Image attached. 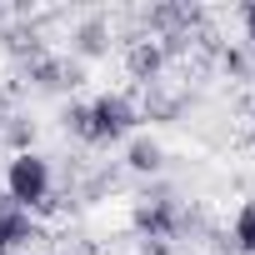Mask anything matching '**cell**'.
Segmentation results:
<instances>
[{
  "mask_svg": "<svg viewBox=\"0 0 255 255\" xmlns=\"http://www.w3.org/2000/svg\"><path fill=\"white\" fill-rule=\"evenodd\" d=\"M5 195L20 205V210H40L50 205V165L30 150V155H15L10 170H5Z\"/></svg>",
  "mask_w": 255,
  "mask_h": 255,
  "instance_id": "obj_1",
  "label": "cell"
},
{
  "mask_svg": "<svg viewBox=\"0 0 255 255\" xmlns=\"http://www.w3.org/2000/svg\"><path fill=\"white\" fill-rule=\"evenodd\" d=\"M140 125V110L125 100V95H100L90 100V145H110L120 135H130Z\"/></svg>",
  "mask_w": 255,
  "mask_h": 255,
  "instance_id": "obj_2",
  "label": "cell"
},
{
  "mask_svg": "<svg viewBox=\"0 0 255 255\" xmlns=\"http://www.w3.org/2000/svg\"><path fill=\"white\" fill-rule=\"evenodd\" d=\"M135 230H140V240H175L185 225H190V215L170 200V195H155V200H140L135 205Z\"/></svg>",
  "mask_w": 255,
  "mask_h": 255,
  "instance_id": "obj_3",
  "label": "cell"
},
{
  "mask_svg": "<svg viewBox=\"0 0 255 255\" xmlns=\"http://www.w3.org/2000/svg\"><path fill=\"white\" fill-rule=\"evenodd\" d=\"M125 70H130L145 90L160 80V70H165V50H160V40H130V50H125Z\"/></svg>",
  "mask_w": 255,
  "mask_h": 255,
  "instance_id": "obj_4",
  "label": "cell"
},
{
  "mask_svg": "<svg viewBox=\"0 0 255 255\" xmlns=\"http://www.w3.org/2000/svg\"><path fill=\"white\" fill-rule=\"evenodd\" d=\"M30 80H35V90H65V85H80V65L75 60H55V55H40L30 65Z\"/></svg>",
  "mask_w": 255,
  "mask_h": 255,
  "instance_id": "obj_5",
  "label": "cell"
},
{
  "mask_svg": "<svg viewBox=\"0 0 255 255\" xmlns=\"http://www.w3.org/2000/svg\"><path fill=\"white\" fill-rule=\"evenodd\" d=\"M25 240H35V220L20 210V205H10L5 215H0V255H10V250H20Z\"/></svg>",
  "mask_w": 255,
  "mask_h": 255,
  "instance_id": "obj_6",
  "label": "cell"
},
{
  "mask_svg": "<svg viewBox=\"0 0 255 255\" xmlns=\"http://www.w3.org/2000/svg\"><path fill=\"white\" fill-rule=\"evenodd\" d=\"M125 165H130V170H140V175H155V170L165 165V150H160V140H150V135L130 140V150H125Z\"/></svg>",
  "mask_w": 255,
  "mask_h": 255,
  "instance_id": "obj_7",
  "label": "cell"
},
{
  "mask_svg": "<svg viewBox=\"0 0 255 255\" xmlns=\"http://www.w3.org/2000/svg\"><path fill=\"white\" fill-rule=\"evenodd\" d=\"M105 50H110V30H105V20H100V15H90V20L75 30V55L95 60V55H105Z\"/></svg>",
  "mask_w": 255,
  "mask_h": 255,
  "instance_id": "obj_8",
  "label": "cell"
},
{
  "mask_svg": "<svg viewBox=\"0 0 255 255\" xmlns=\"http://www.w3.org/2000/svg\"><path fill=\"white\" fill-rule=\"evenodd\" d=\"M5 50H10L15 60H30V65H35V60L45 55V45H40V35H35V30H25V25H15V30H5Z\"/></svg>",
  "mask_w": 255,
  "mask_h": 255,
  "instance_id": "obj_9",
  "label": "cell"
},
{
  "mask_svg": "<svg viewBox=\"0 0 255 255\" xmlns=\"http://www.w3.org/2000/svg\"><path fill=\"white\" fill-rule=\"evenodd\" d=\"M230 235H235V250H240V255H255V200H245V205H240V215H235V230H230Z\"/></svg>",
  "mask_w": 255,
  "mask_h": 255,
  "instance_id": "obj_10",
  "label": "cell"
},
{
  "mask_svg": "<svg viewBox=\"0 0 255 255\" xmlns=\"http://www.w3.org/2000/svg\"><path fill=\"white\" fill-rule=\"evenodd\" d=\"M5 140L15 145V155H30V140H35V120H25V115H10V120H5Z\"/></svg>",
  "mask_w": 255,
  "mask_h": 255,
  "instance_id": "obj_11",
  "label": "cell"
},
{
  "mask_svg": "<svg viewBox=\"0 0 255 255\" xmlns=\"http://www.w3.org/2000/svg\"><path fill=\"white\" fill-rule=\"evenodd\" d=\"M60 120H65V130H70V135L90 140V105H70V110H65Z\"/></svg>",
  "mask_w": 255,
  "mask_h": 255,
  "instance_id": "obj_12",
  "label": "cell"
},
{
  "mask_svg": "<svg viewBox=\"0 0 255 255\" xmlns=\"http://www.w3.org/2000/svg\"><path fill=\"white\" fill-rule=\"evenodd\" d=\"M220 65H225V75H250V55L245 50H220Z\"/></svg>",
  "mask_w": 255,
  "mask_h": 255,
  "instance_id": "obj_13",
  "label": "cell"
},
{
  "mask_svg": "<svg viewBox=\"0 0 255 255\" xmlns=\"http://www.w3.org/2000/svg\"><path fill=\"white\" fill-rule=\"evenodd\" d=\"M240 25H245V45L255 50V0H245V5H240Z\"/></svg>",
  "mask_w": 255,
  "mask_h": 255,
  "instance_id": "obj_14",
  "label": "cell"
},
{
  "mask_svg": "<svg viewBox=\"0 0 255 255\" xmlns=\"http://www.w3.org/2000/svg\"><path fill=\"white\" fill-rule=\"evenodd\" d=\"M135 255H170V240H140Z\"/></svg>",
  "mask_w": 255,
  "mask_h": 255,
  "instance_id": "obj_15",
  "label": "cell"
},
{
  "mask_svg": "<svg viewBox=\"0 0 255 255\" xmlns=\"http://www.w3.org/2000/svg\"><path fill=\"white\" fill-rule=\"evenodd\" d=\"M0 120H10V100L5 95H0Z\"/></svg>",
  "mask_w": 255,
  "mask_h": 255,
  "instance_id": "obj_16",
  "label": "cell"
},
{
  "mask_svg": "<svg viewBox=\"0 0 255 255\" xmlns=\"http://www.w3.org/2000/svg\"><path fill=\"white\" fill-rule=\"evenodd\" d=\"M0 20H5V5H0Z\"/></svg>",
  "mask_w": 255,
  "mask_h": 255,
  "instance_id": "obj_17",
  "label": "cell"
},
{
  "mask_svg": "<svg viewBox=\"0 0 255 255\" xmlns=\"http://www.w3.org/2000/svg\"><path fill=\"white\" fill-rule=\"evenodd\" d=\"M250 115H255V105H250Z\"/></svg>",
  "mask_w": 255,
  "mask_h": 255,
  "instance_id": "obj_18",
  "label": "cell"
}]
</instances>
